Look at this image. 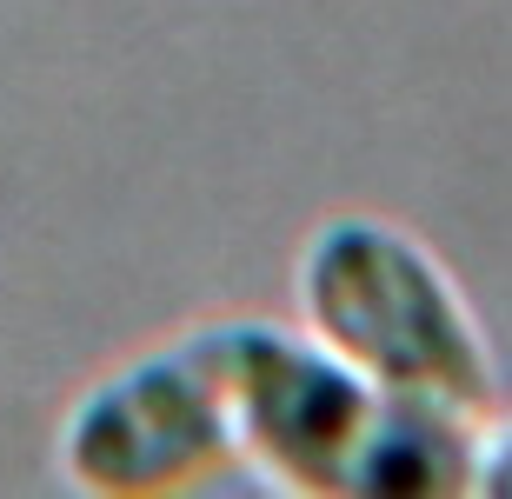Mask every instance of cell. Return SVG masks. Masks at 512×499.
I'll return each instance as SVG.
<instances>
[{"label": "cell", "instance_id": "cell-4", "mask_svg": "<svg viewBox=\"0 0 512 499\" xmlns=\"http://www.w3.org/2000/svg\"><path fill=\"white\" fill-rule=\"evenodd\" d=\"M473 493L486 499H512V420L493 426L486 440H479V486Z\"/></svg>", "mask_w": 512, "mask_h": 499}, {"label": "cell", "instance_id": "cell-3", "mask_svg": "<svg viewBox=\"0 0 512 499\" xmlns=\"http://www.w3.org/2000/svg\"><path fill=\"white\" fill-rule=\"evenodd\" d=\"M60 473L80 493L153 499L240 473L233 400L207 327L100 373L60 420Z\"/></svg>", "mask_w": 512, "mask_h": 499}, {"label": "cell", "instance_id": "cell-2", "mask_svg": "<svg viewBox=\"0 0 512 499\" xmlns=\"http://www.w3.org/2000/svg\"><path fill=\"white\" fill-rule=\"evenodd\" d=\"M233 400L240 466L286 493L360 499L393 393L346 366L326 340L280 320H207Z\"/></svg>", "mask_w": 512, "mask_h": 499}, {"label": "cell", "instance_id": "cell-1", "mask_svg": "<svg viewBox=\"0 0 512 499\" xmlns=\"http://www.w3.org/2000/svg\"><path fill=\"white\" fill-rule=\"evenodd\" d=\"M300 327L393 400L499 413V353L459 273L413 227L380 213H333L293 260Z\"/></svg>", "mask_w": 512, "mask_h": 499}]
</instances>
